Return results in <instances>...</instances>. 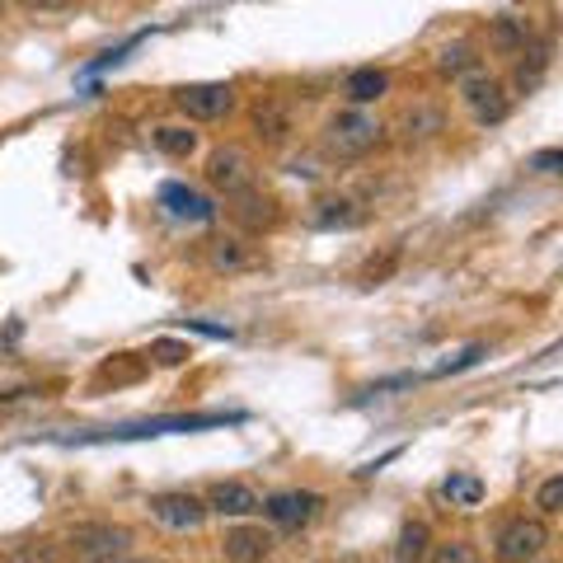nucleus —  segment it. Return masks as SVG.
<instances>
[{
	"instance_id": "obj_31",
	"label": "nucleus",
	"mask_w": 563,
	"mask_h": 563,
	"mask_svg": "<svg viewBox=\"0 0 563 563\" xmlns=\"http://www.w3.org/2000/svg\"><path fill=\"white\" fill-rule=\"evenodd\" d=\"M24 10H66V0H20Z\"/></svg>"
},
{
	"instance_id": "obj_17",
	"label": "nucleus",
	"mask_w": 563,
	"mask_h": 563,
	"mask_svg": "<svg viewBox=\"0 0 563 563\" xmlns=\"http://www.w3.org/2000/svg\"><path fill=\"white\" fill-rule=\"evenodd\" d=\"M442 128H446V113L437 109V103H413V109H404V118H399V141L404 146H413V141H432Z\"/></svg>"
},
{
	"instance_id": "obj_28",
	"label": "nucleus",
	"mask_w": 563,
	"mask_h": 563,
	"mask_svg": "<svg viewBox=\"0 0 563 563\" xmlns=\"http://www.w3.org/2000/svg\"><path fill=\"white\" fill-rule=\"evenodd\" d=\"M526 169L531 174H544V179H550V174H559L563 169V151H540V155H531V161H526Z\"/></svg>"
},
{
	"instance_id": "obj_20",
	"label": "nucleus",
	"mask_w": 563,
	"mask_h": 563,
	"mask_svg": "<svg viewBox=\"0 0 563 563\" xmlns=\"http://www.w3.org/2000/svg\"><path fill=\"white\" fill-rule=\"evenodd\" d=\"M531 43V24L517 20V14H503V20H493V52L498 57H521V47Z\"/></svg>"
},
{
	"instance_id": "obj_25",
	"label": "nucleus",
	"mask_w": 563,
	"mask_h": 563,
	"mask_svg": "<svg viewBox=\"0 0 563 563\" xmlns=\"http://www.w3.org/2000/svg\"><path fill=\"white\" fill-rule=\"evenodd\" d=\"M484 362V347H465L461 357H451V362H437L432 372H422L418 380H442V376H461V372H470V366H479Z\"/></svg>"
},
{
	"instance_id": "obj_5",
	"label": "nucleus",
	"mask_w": 563,
	"mask_h": 563,
	"mask_svg": "<svg viewBox=\"0 0 563 563\" xmlns=\"http://www.w3.org/2000/svg\"><path fill=\"white\" fill-rule=\"evenodd\" d=\"M544 550H550V526L540 517H512L498 531V540H493L498 563H536L544 559Z\"/></svg>"
},
{
	"instance_id": "obj_32",
	"label": "nucleus",
	"mask_w": 563,
	"mask_h": 563,
	"mask_svg": "<svg viewBox=\"0 0 563 563\" xmlns=\"http://www.w3.org/2000/svg\"><path fill=\"white\" fill-rule=\"evenodd\" d=\"M113 563H151V559H113Z\"/></svg>"
},
{
	"instance_id": "obj_34",
	"label": "nucleus",
	"mask_w": 563,
	"mask_h": 563,
	"mask_svg": "<svg viewBox=\"0 0 563 563\" xmlns=\"http://www.w3.org/2000/svg\"><path fill=\"white\" fill-rule=\"evenodd\" d=\"M0 5H5V0H0Z\"/></svg>"
},
{
	"instance_id": "obj_11",
	"label": "nucleus",
	"mask_w": 563,
	"mask_h": 563,
	"mask_svg": "<svg viewBox=\"0 0 563 563\" xmlns=\"http://www.w3.org/2000/svg\"><path fill=\"white\" fill-rule=\"evenodd\" d=\"M161 207L169 211L174 221H188V225L217 221V202L202 198V192L188 188V184H161Z\"/></svg>"
},
{
	"instance_id": "obj_4",
	"label": "nucleus",
	"mask_w": 563,
	"mask_h": 563,
	"mask_svg": "<svg viewBox=\"0 0 563 563\" xmlns=\"http://www.w3.org/2000/svg\"><path fill=\"white\" fill-rule=\"evenodd\" d=\"M66 550L80 563H113L132 550V531L128 526H113V521H85L66 536Z\"/></svg>"
},
{
	"instance_id": "obj_15",
	"label": "nucleus",
	"mask_w": 563,
	"mask_h": 563,
	"mask_svg": "<svg viewBox=\"0 0 563 563\" xmlns=\"http://www.w3.org/2000/svg\"><path fill=\"white\" fill-rule=\"evenodd\" d=\"M390 95V76L376 66H357L352 76L343 80V99H347V109H366V103H376Z\"/></svg>"
},
{
	"instance_id": "obj_21",
	"label": "nucleus",
	"mask_w": 563,
	"mask_h": 563,
	"mask_svg": "<svg viewBox=\"0 0 563 563\" xmlns=\"http://www.w3.org/2000/svg\"><path fill=\"white\" fill-rule=\"evenodd\" d=\"M151 141H155V151H161V155H174V161H188V155L198 151V132H192V128H179V122H165V128H155Z\"/></svg>"
},
{
	"instance_id": "obj_14",
	"label": "nucleus",
	"mask_w": 563,
	"mask_h": 563,
	"mask_svg": "<svg viewBox=\"0 0 563 563\" xmlns=\"http://www.w3.org/2000/svg\"><path fill=\"white\" fill-rule=\"evenodd\" d=\"M258 493L250 488V484H235V479H225V484H217L207 493V512H217V517H231V521H240V517H254L258 512Z\"/></svg>"
},
{
	"instance_id": "obj_24",
	"label": "nucleus",
	"mask_w": 563,
	"mask_h": 563,
	"mask_svg": "<svg viewBox=\"0 0 563 563\" xmlns=\"http://www.w3.org/2000/svg\"><path fill=\"white\" fill-rule=\"evenodd\" d=\"M446 503L451 507H479L484 503V479H474V474H451V479L442 484Z\"/></svg>"
},
{
	"instance_id": "obj_30",
	"label": "nucleus",
	"mask_w": 563,
	"mask_h": 563,
	"mask_svg": "<svg viewBox=\"0 0 563 563\" xmlns=\"http://www.w3.org/2000/svg\"><path fill=\"white\" fill-rule=\"evenodd\" d=\"M192 333H207V339H235V329H221V324H202V320H188Z\"/></svg>"
},
{
	"instance_id": "obj_22",
	"label": "nucleus",
	"mask_w": 563,
	"mask_h": 563,
	"mask_svg": "<svg viewBox=\"0 0 563 563\" xmlns=\"http://www.w3.org/2000/svg\"><path fill=\"white\" fill-rule=\"evenodd\" d=\"M428 544H432L428 526H422V521H404L399 540H395V559L399 563H422V559H428Z\"/></svg>"
},
{
	"instance_id": "obj_8",
	"label": "nucleus",
	"mask_w": 563,
	"mask_h": 563,
	"mask_svg": "<svg viewBox=\"0 0 563 563\" xmlns=\"http://www.w3.org/2000/svg\"><path fill=\"white\" fill-rule=\"evenodd\" d=\"M174 103H179V113L188 122H221L225 113L235 109V90L221 80H207V85H184V90H174Z\"/></svg>"
},
{
	"instance_id": "obj_29",
	"label": "nucleus",
	"mask_w": 563,
	"mask_h": 563,
	"mask_svg": "<svg viewBox=\"0 0 563 563\" xmlns=\"http://www.w3.org/2000/svg\"><path fill=\"white\" fill-rule=\"evenodd\" d=\"M155 352H161V362H169V366L188 357V347H184V343H169V339H161V343H155Z\"/></svg>"
},
{
	"instance_id": "obj_27",
	"label": "nucleus",
	"mask_w": 563,
	"mask_h": 563,
	"mask_svg": "<svg viewBox=\"0 0 563 563\" xmlns=\"http://www.w3.org/2000/svg\"><path fill=\"white\" fill-rule=\"evenodd\" d=\"M536 507H540V517H554V512H563V474H550V479L540 484V493H536Z\"/></svg>"
},
{
	"instance_id": "obj_26",
	"label": "nucleus",
	"mask_w": 563,
	"mask_h": 563,
	"mask_svg": "<svg viewBox=\"0 0 563 563\" xmlns=\"http://www.w3.org/2000/svg\"><path fill=\"white\" fill-rule=\"evenodd\" d=\"M428 563H479V554H474V544H465V540H446V544H437V550H428Z\"/></svg>"
},
{
	"instance_id": "obj_9",
	"label": "nucleus",
	"mask_w": 563,
	"mask_h": 563,
	"mask_svg": "<svg viewBox=\"0 0 563 563\" xmlns=\"http://www.w3.org/2000/svg\"><path fill=\"white\" fill-rule=\"evenodd\" d=\"M146 512L165 526V531H198V526L211 517L202 498H192V493H155L146 503Z\"/></svg>"
},
{
	"instance_id": "obj_19",
	"label": "nucleus",
	"mask_w": 563,
	"mask_h": 563,
	"mask_svg": "<svg viewBox=\"0 0 563 563\" xmlns=\"http://www.w3.org/2000/svg\"><path fill=\"white\" fill-rule=\"evenodd\" d=\"M254 136L263 141V146H282V141L291 136V113L282 109L277 99L258 103V109H254Z\"/></svg>"
},
{
	"instance_id": "obj_10",
	"label": "nucleus",
	"mask_w": 563,
	"mask_h": 563,
	"mask_svg": "<svg viewBox=\"0 0 563 563\" xmlns=\"http://www.w3.org/2000/svg\"><path fill=\"white\" fill-rule=\"evenodd\" d=\"M207 268L221 277H240V273H258L263 268V250L240 235H221L207 244Z\"/></svg>"
},
{
	"instance_id": "obj_6",
	"label": "nucleus",
	"mask_w": 563,
	"mask_h": 563,
	"mask_svg": "<svg viewBox=\"0 0 563 563\" xmlns=\"http://www.w3.org/2000/svg\"><path fill=\"white\" fill-rule=\"evenodd\" d=\"M324 498L310 488H282V493H268V498L258 503V512L268 517L273 526H282V531H301V526H310L314 517H320Z\"/></svg>"
},
{
	"instance_id": "obj_2",
	"label": "nucleus",
	"mask_w": 563,
	"mask_h": 563,
	"mask_svg": "<svg viewBox=\"0 0 563 563\" xmlns=\"http://www.w3.org/2000/svg\"><path fill=\"white\" fill-rule=\"evenodd\" d=\"M380 141H385L380 118L366 113V109H343V113H333V118L324 122V132H320V146H324L329 161H362V155H372Z\"/></svg>"
},
{
	"instance_id": "obj_13",
	"label": "nucleus",
	"mask_w": 563,
	"mask_h": 563,
	"mask_svg": "<svg viewBox=\"0 0 563 563\" xmlns=\"http://www.w3.org/2000/svg\"><path fill=\"white\" fill-rule=\"evenodd\" d=\"M221 550L231 563H263L273 554V531H263V526H231L221 536Z\"/></svg>"
},
{
	"instance_id": "obj_7",
	"label": "nucleus",
	"mask_w": 563,
	"mask_h": 563,
	"mask_svg": "<svg viewBox=\"0 0 563 563\" xmlns=\"http://www.w3.org/2000/svg\"><path fill=\"white\" fill-rule=\"evenodd\" d=\"M207 184L221 188L225 198H240L244 188H258V169H254V161H250V151H240V146L211 151V155H207Z\"/></svg>"
},
{
	"instance_id": "obj_16",
	"label": "nucleus",
	"mask_w": 563,
	"mask_h": 563,
	"mask_svg": "<svg viewBox=\"0 0 563 563\" xmlns=\"http://www.w3.org/2000/svg\"><path fill=\"white\" fill-rule=\"evenodd\" d=\"M550 52H554L550 38H536V33H531V43H526V47H521V57L512 62V66H517V70H512V80H517V90H521V95H531L536 85L544 80V70H550Z\"/></svg>"
},
{
	"instance_id": "obj_3",
	"label": "nucleus",
	"mask_w": 563,
	"mask_h": 563,
	"mask_svg": "<svg viewBox=\"0 0 563 563\" xmlns=\"http://www.w3.org/2000/svg\"><path fill=\"white\" fill-rule=\"evenodd\" d=\"M461 103L479 128H498V122H507V113H512V95H507L503 80L488 76L484 66H474L461 76Z\"/></svg>"
},
{
	"instance_id": "obj_18",
	"label": "nucleus",
	"mask_w": 563,
	"mask_h": 563,
	"mask_svg": "<svg viewBox=\"0 0 563 563\" xmlns=\"http://www.w3.org/2000/svg\"><path fill=\"white\" fill-rule=\"evenodd\" d=\"M362 221H366V211L352 198H324V202H314V211H310L314 231H352V225H362Z\"/></svg>"
},
{
	"instance_id": "obj_12",
	"label": "nucleus",
	"mask_w": 563,
	"mask_h": 563,
	"mask_svg": "<svg viewBox=\"0 0 563 563\" xmlns=\"http://www.w3.org/2000/svg\"><path fill=\"white\" fill-rule=\"evenodd\" d=\"M277 198L273 192H263V188H244L240 198H231V221L244 225V231H273L277 225Z\"/></svg>"
},
{
	"instance_id": "obj_23",
	"label": "nucleus",
	"mask_w": 563,
	"mask_h": 563,
	"mask_svg": "<svg viewBox=\"0 0 563 563\" xmlns=\"http://www.w3.org/2000/svg\"><path fill=\"white\" fill-rule=\"evenodd\" d=\"M474 66H479V57H474L470 43H446L442 52H437V70H442V76H451V80H461L465 70H474Z\"/></svg>"
},
{
	"instance_id": "obj_33",
	"label": "nucleus",
	"mask_w": 563,
	"mask_h": 563,
	"mask_svg": "<svg viewBox=\"0 0 563 563\" xmlns=\"http://www.w3.org/2000/svg\"><path fill=\"white\" fill-rule=\"evenodd\" d=\"M20 563H47V559H20Z\"/></svg>"
},
{
	"instance_id": "obj_1",
	"label": "nucleus",
	"mask_w": 563,
	"mask_h": 563,
	"mask_svg": "<svg viewBox=\"0 0 563 563\" xmlns=\"http://www.w3.org/2000/svg\"><path fill=\"white\" fill-rule=\"evenodd\" d=\"M225 422H244V413H174V418H141V422H118V428H99V432H76L62 442H146V437H169V432H207V428H225Z\"/></svg>"
}]
</instances>
